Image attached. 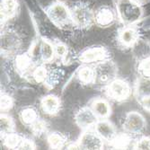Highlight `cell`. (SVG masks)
<instances>
[{
    "label": "cell",
    "mask_w": 150,
    "mask_h": 150,
    "mask_svg": "<svg viewBox=\"0 0 150 150\" xmlns=\"http://www.w3.org/2000/svg\"><path fill=\"white\" fill-rule=\"evenodd\" d=\"M116 6L119 18L126 25L137 23L143 16L141 6L133 0H118Z\"/></svg>",
    "instance_id": "cell-1"
},
{
    "label": "cell",
    "mask_w": 150,
    "mask_h": 150,
    "mask_svg": "<svg viewBox=\"0 0 150 150\" xmlns=\"http://www.w3.org/2000/svg\"><path fill=\"white\" fill-rule=\"evenodd\" d=\"M48 17L50 21L59 28H67L74 24L72 19L71 10L66 5L60 2H57L50 6L46 11Z\"/></svg>",
    "instance_id": "cell-2"
},
{
    "label": "cell",
    "mask_w": 150,
    "mask_h": 150,
    "mask_svg": "<svg viewBox=\"0 0 150 150\" xmlns=\"http://www.w3.org/2000/svg\"><path fill=\"white\" fill-rule=\"evenodd\" d=\"M93 69L95 72L94 84L107 86L112 80L117 78L118 69L117 66L112 60L105 59L103 61L98 62Z\"/></svg>",
    "instance_id": "cell-3"
},
{
    "label": "cell",
    "mask_w": 150,
    "mask_h": 150,
    "mask_svg": "<svg viewBox=\"0 0 150 150\" xmlns=\"http://www.w3.org/2000/svg\"><path fill=\"white\" fill-rule=\"evenodd\" d=\"M71 13L74 25L78 28H87L94 23V12L86 4L80 3L74 6Z\"/></svg>",
    "instance_id": "cell-4"
},
{
    "label": "cell",
    "mask_w": 150,
    "mask_h": 150,
    "mask_svg": "<svg viewBox=\"0 0 150 150\" xmlns=\"http://www.w3.org/2000/svg\"><path fill=\"white\" fill-rule=\"evenodd\" d=\"M106 93L112 100L125 101L130 94L129 84L123 79L115 78L106 86Z\"/></svg>",
    "instance_id": "cell-5"
},
{
    "label": "cell",
    "mask_w": 150,
    "mask_h": 150,
    "mask_svg": "<svg viewBox=\"0 0 150 150\" xmlns=\"http://www.w3.org/2000/svg\"><path fill=\"white\" fill-rule=\"evenodd\" d=\"M22 46L19 35L11 29H7L1 34V51L5 55H13Z\"/></svg>",
    "instance_id": "cell-6"
},
{
    "label": "cell",
    "mask_w": 150,
    "mask_h": 150,
    "mask_svg": "<svg viewBox=\"0 0 150 150\" xmlns=\"http://www.w3.org/2000/svg\"><path fill=\"white\" fill-rule=\"evenodd\" d=\"M103 139L91 129L84 130L79 140L76 143L77 149L100 150L103 148Z\"/></svg>",
    "instance_id": "cell-7"
},
{
    "label": "cell",
    "mask_w": 150,
    "mask_h": 150,
    "mask_svg": "<svg viewBox=\"0 0 150 150\" xmlns=\"http://www.w3.org/2000/svg\"><path fill=\"white\" fill-rule=\"evenodd\" d=\"M146 126V119L139 112H129L124 119L123 129L129 134H139L145 129Z\"/></svg>",
    "instance_id": "cell-8"
},
{
    "label": "cell",
    "mask_w": 150,
    "mask_h": 150,
    "mask_svg": "<svg viewBox=\"0 0 150 150\" xmlns=\"http://www.w3.org/2000/svg\"><path fill=\"white\" fill-rule=\"evenodd\" d=\"M99 120L97 115L94 113L91 107H83L75 115V121L76 125L83 130L92 129Z\"/></svg>",
    "instance_id": "cell-9"
},
{
    "label": "cell",
    "mask_w": 150,
    "mask_h": 150,
    "mask_svg": "<svg viewBox=\"0 0 150 150\" xmlns=\"http://www.w3.org/2000/svg\"><path fill=\"white\" fill-rule=\"evenodd\" d=\"M109 53L103 47H93L89 48L84 51H82L79 56L78 59L79 61L90 64V63H98L101 61H103L105 59H108Z\"/></svg>",
    "instance_id": "cell-10"
},
{
    "label": "cell",
    "mask_w": 150,
    "mask_h": 150,
    "mask_svg": "<svg viewBox=\"0 0 150 150\" xmlns=\"http://www.w3.org/2000/svg\"><path fill=\"white\" fill-rule=\"evenodd\" d=\"M93 129L104 141L109 143H111L118 134L114 124L107 119H99Z\"/></svg>",
    "instance_id": "cell-11"
},
{
    "label": "cell",
    "mask_w": 150,
    "mask_h": 150,
    "mask_svg": "<svg viewBox=\"0 0 150 150\" xmlns=\"http://www.w3.org/2000/svg\"><path fill=\"white\" fill-rule=\"evenodd\" d=\"M115 21V13L112 8L101 6L94 12V23L100 27H107Z\"/></svg>",
    "instance_id": "cell-12"
},
{
    "label": "cell",
    "mask_w": 150,
    "mask_h": 150,
    "mask_svg": "<svg viewBox=\"0 0 150 150\" xmlns=\"http://www.w3.org/2000/svg\"><path fill=\"white\" fill-rule=\"evenodd\" d=\"M60 100L54 94H48L40 101V107L42 111L49 115H55L60 109Z\"/></svg>",
    "instance_id": "cell-13"
},
{
    "label": "cell",
    "mask_w": 150,
    "mask_h": 150,
    "mask_svg": "<svg viewBox=\"0 0 150 150\" xmlns=\"http://www.w3.org/2000/svg\"><path fill=\"white\" fill-rule=\"evenodd\" d=\"M139 40V32L137 29L128 25V27L121 30L119 33V42L124 47H132Z\"/></svg>",
    "instance_id": "cell-14"
},
{
    "label": "cell",
    "mask_w": 150,
    "mask_h": 150,
    "mask_svg": "<svg viewBox=\"0 0 150 150\" xmlns=\"http://www.w3.org/2000/svg\"><path fill=\"white\" fill-rule=\"evenodd\" d=\"M91 108L99 119H107L112 113L110 103L103 98L94 99L91 103Z\"/></svg>",
    "instance_id": "cell-15"
},
{
    "label": "cell",
    "mask_w": 150,
    "mask_h": 150,
    "mask_svg": "<svg viewBox=\"0 0 150 150\" xmlns=\"http://www.w3.org/2000/svg\"><path fill=\"white\" fill-rule=\"evenodd\" d=\"M40 56L44 63L51 62L56 57L54 44L46 39H42L40 44Z\"/></svg>",
    "instance_id": "cell-16"
},
{
    "label": "cell",
    "mask_w": 150,
    "mask_h": 150,
    "mask_svg": "<svg viewBox=\"0 0 150 150\" xmlns=\"http://www.w3.org/2000/svg\"><path fill=\"white\" fill-rule=\"evenodd\" d=\"M135 90L136 95L139 100L150 96V76H139L136 82Z\"/></svg>",
    "instance_id": "cell-17"
},
{
    "label": "cell",
    "mask_w": 150,
    "mask_h": 150,
    "mask_svg": "<svg viewBox=\"0 0 150 150\" xmlns=\"http://www.w3.org/2000/svg\"><path fill=\"white\" fill-rule=\"evenodd\" d=\"M33 56L29 52L17 55L16 58V67L18 73L24 75L28 72L33 67Z\"/></svg>",
    "instance_id": "cell-18"
},
{
    "label": "cell",
    "mask_w": 150,
    "mask_h": 150,
    "mask_svg": "<svg viewBox=\"0 0 150 150\" xmlns=\"http://www.w3.org/2000/svg\"><path fill=\"white\" fill-rule=\"evenodd\" d=\"M18 4L17 0H2L1 2V20L6 21L16 16Z\"/></svg>",
    "instance_id": "cell-19"
},
{
    "label": "cell",
    "mask_w": 150,
    "mask_h": 150,
    "mask_svg": "<svg viewBox=\"0 0 150 150\" xmlns=\"http://www.w3.org/2000/svg\"><path fill=\"white\" fill-rule=\"evenodd\" d=\"M19 116L22 123L29 127H31L36 120H39V115L37 111L33 107H30V106L23 108L20 111Z\"/></svg>",
    "instance_id": "cell-20"
},
{
    "label": "cell",
    "mask_w": 150,
    "mask_h": 150,
    "mask_svg": "<svg viewBox=\"0 0 150 150\" xmlns=\"http://www.w3.org/2000/svg\"><path fill=\"white\" fill-rule=\"evenodd\" d=\"M47 142L50 148L61 149L67 145V137L64 134H62L60 132L54 131L48 135Z\"/></svg>",
    "instance_id": "cell-21"
},
{
    "label": "cell",
    "mask_w": 150,
    "mask_h": 150,
    "mask_svg": "<svg viewBox=\"0 0 150 150\" xmlns=\"http://www.w3.org/2000/svg\"><path fill=\"white\" fill-rule=\"evenodd\" d=\"M77 76L81 83L84 85L94 84L95 82V72L94 69L89 66H84L80 67L77 72Z\"/></svg>",
    "instance_id": "cell-22"
},
{
    "label": "cell",
    "mask_w": 150,
    "mask_h": 150,
    "mask_svg": "<svg viewBox=\"0 0 150 150\" xmlns=\"http://www.w3.org/2000/svg\"><path fill=\"white\" fill-rule=\"evenodd\" d=\"M23 137L17 133H8L5 136H3V144L6 148L9 149H18L21 142H22Z\"/></svg>",
    "instance_id": "cell-23"
},
{
    "label": "cell",
    "mask_w": 150,
    "mask_h": 150,
    "mask_svg": "<svg viewBox=\"0 0 150 150\" xmlns=\"http://www.w3.org/2000/svg\"><path fill=\"white\" fill-rule=\"evenodd\" d=\"M13 129H15V123H13V118L5 113L1 114V117H0V132H1V136H5L8 133L13 132Z\"/></svg>",
    "instance_id": "cell-24"
},
{
    "label": "cell",
    "mask_w": 150,
    "mask_h": 150,
    "mask_svg": "<svg viewBox=\"0 0 150 150\" xmlns=\"http://www.w3.org/2000/svg\"><path fill=\"white\" fill-rule=\"evenodd\" d=\"M130 141H131V139L129 137V134L126 132V133L117 134L115 139L111 143L114 147L126 148L130 144Z\"/></svg>",
    "instance_id": "cell-25"
},
{
    "label": "cell",
    "mask_w": 150,
    "mask_h": 150,
    "mask_svg": "<svg viewBox=\"0 0 150 150\" xmlns=\"http://www.w3.org/2000/svg\"><path fill=\"white\" fill-rule=\"evenodd\" d=\"M49 69L44 66H38L37 67L33 69L32 76L37 83H45V81L48 76Z\"/></svg>",
    "instance_id": "cell-26"
},
{
    "label": "cell",
    "mask_w": 150,
    "mask_h": 150,
    "mask_svg": "<svg viewBox=\"0 0 150 150\" xmlns=\"http://www.w3.org/2000/svg\"><path fill=\"white\" fill-rule=\"evenodd\" d=\"M47 129H48V126H47L46 121H44L42 120H40V119L38 120H36L31 126V130H32L33 134L35 136L43 135L47 131Z\"/></svg>",
    "instance_id": "cell-27"
},
{
    "label": "cell",
    "mask_w": 150,
    "mask_h": 150,
    "mask_svg": "<svg viewBox=\"0 0 150 150\" xmlns=\"http://www.w3.org/2000/svg\"><path fill=\"white\" fill-rule=\"evenodd\" d=\"M59 72L60 70H57V69H51L49 70L48 72V76L47 79L45 81V85L49 86L50 88L54 87L56 85H58V82L59 80Z\"/></svg>",
    "instance_id": "cell-28"
},
{
    "label": "cell",
    "mask_w": 150,
    "mask_h": 150,
    "mask_svg": "<svg viewBox=\"0 0 150 150\" xmlns=\"http://www.w3.org/2000/svg\"><path fill=\"white\" fill-rule=\"evenodd\" d=\"M0 108H1V112H7L13 108V100L10 95L6 93L1 94V100H0Z\"/></svg>",
    "instance_id": "cell-29"
},
{
    "label": "cell",
    "mask_w": 150,
    "mask_h": 150,
    "mask_svg": "<svg viewBox=\"0 0 150 150\" xmlns=\"http://www.w3.org/2000/svg\"><path fill=\"white\" fill-rule=\"evenodd\" d=\"M54 48H55V54L57 58H59L61 59H66V57L67 56V53H69V49H67V46L66 44L58 42L54 44Z\"/></svg>",
    "instance_id": "cell-30"
},
{
    "label": "cell",
    "mask_w": 150,
    "mask_h": 150,
    "mask_svg": "<svg viewBox=\"0 0 150 150\" xmlns=\"http://www.w3.org/2000/svg\"><path fill=\"white\" fill-rule=\"evenodd\" d=\"M139 71L141 76H150V58H146L139 64Z\"/></svg>",
    "instance_id": "cell-31"
},
{
    "label": "cell",
    "mask_w": 150,
    "mask_h": 150,
    "mask_svg": "<svg viewBox=\"0 0 150 150\" xmlns=\"http://www.w3.org/2000/svg\"><path fill=\"white\" fill-rule=\"evenodd\" d=\"M136 149H140V150H150V138L143 137L139 139L135 145Z\"/></svg>",
    "instance_id": "cell-32"
},
{
    "label": "cell",
    "mask_w": 150,
    "mask_h": 150,
    "mask_svg": "<svg viewBox=\"0 0 150 150\" xmlns=\"http://www.w3.org/2000/svg\"><path fill=\"white\" fill-rule=\"evenodd\" d=\"M35 148H36L35 143L32 139L27 138H23L22 142L18 147V149H35Z\"/></svg>",
    "instance_id": "cell-33"
},
{
    "label": "cell",
    "mask_w": 150,
    "mask_h": 150,
    "mask_svg": "<svg viewBox=\"0 0 150 150\" xmlns=\"http://www.w3.org/2000/svg\"><path fill=\"white\" fill-rule=\"evenodd\" d=\"M140 103H141L142 107L144 108V110L150 112V96L143 98L142 100H140Z\"/></svg>",
    "instance_id": "cell-34"
},
{
    "label": "cell",
    "mask_w": 150,
    "mask_h": 150,
    "mask_svg": "<svg viewBox=\"0 0 150 150\" xmlns=\"http://www.w3.org/2000/svg\"><path fill=\"white\" fill-rule=\"evenodd\" d=\"M133 1H135V2H137V3H139V4H140L142 1H144V0H133Z\"/></svg>",
    "instance_id": "cell-35"
}]
</instances>
